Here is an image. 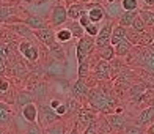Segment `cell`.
I'll list each match as a JSON object with an SVG mask.
<instances>
[{"mask_svg": "<svg viewBox=\"0 0 154 134\" xmlns=\"http://www.w3.org/2000/svg\"><path fill=\"white\" fill-rule=\"evenodd\" d=\"M87 101L90 104V107H91L93 110H96V112H99V114L109 115V114H112V112H115V104L116 103L106 88H101V87L90 88Z\"/></svg>", "mask_w": 154, "mask_h": 134, "instance_id": "obj_1", "label": "cell"}, {"mask_svg": "<svg viewBox=\"0 0 154 134\" xmlns=\"http://www.w3.org/2000/svg\"><path fill=\"white\" fill-rule=\"evenodd\" d=\"M57 0H32V2H25L20 3V10L27 14H35L39 18L47 19L51 14V10L54 8V5Z\"/></svg>", "mask_w": 154, "mask_h": 134, "instance_id": "obj_2", "label": "cell"}, {"mask_svg": "<svg viewBox=\"0 0 154 134\" xmlns=\"http://www.w3.org/2000/svg\"><path fill=\"white\" fill-rule=\"evenodd\" d=\"M96 49V43H94V38L93 37H88V35H83L82 38L77 40V44H75V59L77 62H83L90 59L93 55Z\"/></svg>", "mask_w": 154, "mask_h": 134, "instance_id": "obj_3", "label": "cell"}, {"mask_svg": "<svg viewBox=\"0 0 154 134\" xmlns=\"http://www.w3.org/2000/svg\"><path fill=\"white\" fill-rule=\"evenodd\" d=\"M61 117L57 115V112H55L49 104H41L38 106V125L41 128H46V126H51L54 123L60 122Z\"/></svg>", "mask_w": 154, "mask_h": 134, "instance_id": "obj_4", "label": "cell"}, {"mask_svg": "<svg viewBox=\"0 0 154 134\" xmlns=\"http://www.w3.org/2000/svg\"><path fill=\"white\" fill-rule=\"evenodd\" d=\"M47 22L52 29H58V27L65 25L68 22V10L63 3H55L54 8L51 10V14L47 18Z\"/></svg>", "mask_w": 154, "mask_h": 134, "instance_id": "obj_5", "label": "cell"}, {"mask_svg": "<svg viewBox=\"0 0 154 134\" xmlns=\"http://www.w3.org/2000/svg\"><path fill=\"white\" fill-rule=\"evenodd\" d=\"M20 22V6L19 5H0V24Z\"/></svg>", "mask_w": 154, "mask_h": 134, "instance_id": "obj_6", "label": "cell"}, {"mask_svg": "<svg viewBox=\"0 0 154 134\" xmlns=\"http://www.w3.org/2000/svg\"><path fill=\"white\" fill-rule=\"evenodd\" d=\"M116 24V21H112V19H106L104 22L101 24V29L99 33L96 35L94 38V43H96V49L97 47H102V46H107L110 44V38H112V30Z\"/></svg>", "mask_w": 154, "mask_h": 134, "instance_id": "obj_7", "label": "cell"}, {"mask_svg": "<svg viewBox=\"0 0 154 134\" xmlns=\"http://www.w3.org/2000/svg\"><path fill=\"white\" fill-rule=\"evenodd\" d=\"M97 118V112L93 110L91 107H82L79 109L75 115V126L79 128V131H83L88 125H91L94 120Z\"/></svg>", "mask_w": 154, "mask_h": 134, "instance_id": "obj_8", "label": "cell"}, {"mask_svg": "<svg viewBox=\"0 0 154 134\" xmlns=\"http://www.w3.org/2000/svg\"><path fill=\"white\" fill-rule=\"evenodd\" d=\"M17 49H19V54L22 55L25 60H29V62H38V59H39V49H38V46L35 44L33 41L22 40L17 44Z\"/></svg>", "mask_w": 154, "mask_h": 134, "instance_id": "obj_9", "label": "cell"}, {"mask_svg": "<svg viewBox=\"0 0 154 134\" xmlns=\"http://www.w3.org/2000/svg\"><path fill=\"white\" fill-rule=\"evenodd\" d=\"M138 49L142 52H138L137 60L140 62V65L145 66L148 71L154 73V46H138Z\"/></svg>", "mask_w": 154, "mask_h": 134, "instance_id": "obj_10", "label": "cell"}, {"mask_svg": "<svg viewBox=\"0 0 154 134\" xmlns=\"http://www.w3.org/2000/svg\"><path fill=\"white\" fill-rule=\"evenodd\" d=\"M85 5H87V14L91 22L102 24L106 21V10H104V5L101 2H90Z\"/></svg>", "mask_w": 154, "mask_h": 134, "instance_id": "obj_11", "label": "cell"}, {"mask_svg": "<svg viewBox=\"0 0 154 134\" xmlns=\"http://www.w3.org/2000/svg\"><path fill=\"white\" fill-rule=\"evenodd\" d=\"M93 76L96 77V81H101V82H106L112 79V68H110V62L106 60H97L94 63V68H93Z\"/></svg>", "mask_w": 154, "mask_h": 134, "instance_id": "obj_12", "label": "cell"}, {"mask_svg": "<svg viewBox=\"0 0 154 134\" xmlns=\"http://www.w3.org/2000/svg\"><path fill=\"white\" fill-rule=\"evenodd\" d=\"M24 14H25V16H20V22L25 24L27 27H30L33 32H35V30H41V29H46V27H49L47 19H44V18L35 16V14H27V13H24Z\"/></svg>", "mask_w": 154, "mask_h": 134, "instance_id": "obj_13", "label": "cell"}, {"mask_svg": "<svg viewBox=\"0 0 154 134\" xmlns=\"http://www.w3.org/2000/svg\"><path fill=\"white\" fill-rule=\"evenodd\" d=\"M33 33H35V38L46 47H51L57 41L55 40V29H52L51 25L46 27V29H41V30H35Z\"/></svg>", "mask_w": 154, "mask_h": 134, "instance_id": "obj_14", "label": "cell"}, {"mask_svg": "<svg viewBox=\"0 0 154 134\" xmlns=\"http://www.w3.org/2000/svg\"><path fill=\"white\" fill-rule=\"evenodd\" d=\"M88 93H90V87H88L87 81L77 79V81L74 82L72 88H71V95L75 98V100L83 101V100H87V98H88Z\"/></svg>", "mask_w": 154, "mask_h": 134, "instance_id": "obj_15", "label": "cell"}, {"mask_svg": "<svg viewBox=\"0 0 154 134\" xmlns=\"http://www.w3.org/2000/svg\"><path fill=\"white\" fill-rule=\"evenodd\" d=\"M104 10H106V19H112V21H118L124 11L121 6V0H115V2L106 3L104 5Z\"/></svg>", "mask_w": 154, "mask_h": 134, "instance_id": "obj_16", "label": "cell"}, {"mask_svg": "<svg viewBox=\"0 0 154 134\" xmlns=\"http://www.w3.org/2000/svg\"><path fill=\"white\" fill-rule=\"evenodd\" d=\"M152 122H154V104H149V106H146V107L138 114L135 123L140 125V126H143V128L146 129Z\"/></svg>", "mask_w": 154, "mask_h": 134, "instance_id": "obj_17", "label": "cell"}, {"mask_svg": "<svg viewBox=\"0 0 154 134\" xmlns=\"http://www.w3.org/2000/svg\"><path fill=\"white\" fill-rule=\"evenodd\" d=\"M8 29L16 35V37H20L22 40H30L35 38V33L30 27H27L22 22H14V24H8Z\"/></svg>", "mask_w": 154, "mask_h": 134, "instance_id": "obj_18", "label": "cell"}, {"mask_svg": "<svg viewBox=\"0 0 154 134\" xmlns=\"http://www.w3.org/2000/svg\"><path fill=\"white\" fill-rule=\"evenodd\" d=\"M20 115H22V118L27 123H36L38 122V106L33 101L22 106L20 107Z\"/></svg>", "mask_w": 154, "mask_h": 134, "instance_id": "obj_19", "label": "cell"}, {"mask_svg": "<svg viewBox=\"0 0 154 134\" xmlns=\"http://www.w3.org/2000/svg\"><path fill=\"white\" fill-rule=\"evenodd\" d=\"M106 118H107L109 125L112 126V129H113L115 132H120V131L124 128V126L129 123V120L126 118L124 115H121V114H116V112H112V114L106 115Z\"/></svg>", "mask_w": 154, "mask_h": 134, "instance_id": "obj_20", "label": "cell"}, {"mask_svg": "<svg viewBox=\"0 0 154 134\" xmlns=\"http://www.w3.org/2000/svg\"><path fill=\"white\" fill-rule=\"evenodd\" d=\"M66 10H68V19L79 21V18L87 13V5L82 2H72L66 6Z\"/></svg>", "mask_w": 154, "mask_h": 134, "instance_id": "obj_21", "label": "cell"}, {"mask_svg": "<svg viewBox=\"0 0 154 134\" xmlns=\"http://www.w3.org/2000/svg\"><path fill=\"white\" fill-rule=\"evenodd\" d=\"M13 122V109L8 103L0 101V126L2 128H6L10 126Z\"/></svg>", "mask_w": 154, "mask_h": 134, "instance_id": "obj_22", "label": "cell"}, {"mask_svg": "<svg viewBox=\"0 0 154 134\" xmlns=\"http://www.w3.org/2000/svg\"><path fill=\"white\" fill-rule=\"evenodd\" d=\"M113 47H115L116 57H118V59H123V57H129V55H131L132 49H134V44H132L131 41L126 38V40H123L121 43H118V44L113 46Z\"/></svg>", "mask_w": 154, "mask_h": 134, "instance_id": "obj_23", "label": "cell"}, {"mask_svg": "<svg viewBox=\"0 0 154 134\" xmlns=\"http://www.w3.org/2000/svg\"><path fill=\"white\" fill-rule=\"evenodd\" d=\"M126 33H128V29H126V27H121L120 24H115L113 30H112L110 44L112 46H116L118 43H121L123 40H126Z\"/></svg>", "mask_w": 154, "mask_h": 134, "instance_id": "obj_24", "label": "cell"}, {"mask_svg": "<svg viewBox=\"0 0 154 134\" xmlns=\"http://www.w3.org/2000/svg\"><path fill=\"white\" fill-rule=\"evenodd\" d=\"M97 57L101 60H106V62H112L116 54H115V47L112 44H107V46H102V47H97Z\"/></svg>", "mask_w": 154, "mask_h": 134, "instance_id": "obj_25", "label": "cell"}, {"mask_svg": "<svg viewBox=\"0 0 154 134\" xmlns=\"http://www.w3.org/2000/svg\"><path fill=\"white\" fill-rule=\"evenodd\" d=\"M138 11L140 10H135V11H123V14L120 16V19L116 21L118 24H120L121 27H131L132 25V22H134V19L138 16Z\"/></svg>", "mask_w": 154, "mask_h": 134, "instance_id": "obj_26", "label": "cell"}, {"mask_svg": "<svg viewBox=\"0 0 154 134\" xmlns=\"http://www.w3.org/2000/svg\"><path fill=\"white\" fill-rule=\"evenodd\" d=\"M68 29H69V32H71V35H72V38H82L83 35H85V29L79 24V21H71V19H68V22L65 24Z\"/></svg>", "mask_w": 154, "mask_h": 134, "instance_id": "obj_27", "label": "cell"}, {"mask_svg": "<svg viewBox=\"0 0 154 134\" xmlns=\"http://www.w3.org/2000/svg\"><path fill=\"white\" fill-rule=\"evenodd\" d=\"M55 40L58 41V43L65 44V43H69V41L72 40V35L69 32V29L66 25H61L58 29H55Z\"/></svg>", "mask_w": 154, "mask_h": 134, "instance_id": "obj_28", "label": "cell"}, {"mask_svg": "<svg viewBox=\"0 0 154 134\" xmlns=\"http://www.w3.org/2000/svg\"><path fill=\"white\" fill-rule=\"evenodd\" d=\"M49 51H51V55L57 60V62H63L66 59V52H65V49H63V44L61 43H58V41H55V43L49 47Z\"/></svg>", "mask_w": 154, "mask_h": 134, "instance_id": "obj_29", "label": "cell"}, {"mask_svg": "<svg viewBox=\"0 0 154 134\" xmlns=\"http://www.w3.org/2000/svg\"><path fill=\"white\" fill-rule=\"evenodd\" d=\"M43 134H66V125L61 122H57L51 126H46L43 128Z\"/></svg>", "mask_w": 154, "mask_h": 134, "instance_id": "obj_30", "label": "cell"}, {"mask_svg": "<svg viewBox=\"0 0 154 134\" xmlns=\"http://www.w3.org/2000/svg\"><path fill=\"white\" fill-rule=\"evenodd\" d=\"M146 132V129L143 128V126H140V125H137V123H128L124 126V128L120 131V132H116V134H145Z\"/></svg>", "mask_w": 154, "mask_h": 134, "instance_id": "obj_31", "label": "cell"}, {"mask_svg": "<svg viewBox=\"0 0 154 134\" xmlns=\"http://www.w3.org/2000/svg\"><path fill=\"white\" fill-rule=\"evenodd\" d=\"M138 16L143 19V22L146 27H154V11L151 8H145L138 11Z\"/></svg>", "mask_w": 154, "mask_h": 134, "instance_id": "obj_32", "label": "cell"}, {"mask_svg": "<svg viewBox=\"0 0 154 134\" xmlns=\"http://www.w3.org/2000/svg\"><path fill=\"white\" fill-rule=\"evenodd\" d=\"M90 62H91V57L79 63V68H77V74H79V79L87 81V77L90 76V66H91V65H90Z\"/></svg>", "mask_w": 154, "mask_h": 134, "instance_id": "obj_33", "label": "cell"}, {"mask_svg": "<svg viewBox=\"0 0 154 134\" xmlns=\"http://www.w3.org/2000/svg\"><path fill=\"white\" fill-rule=\"evenodd\" d=\"M29 103H32V95L29 91H19L17 96H16V104L22 107V106L29 104Z\"/></svg>", "mask_w": 154, "mask_h": 134, "instance_id": "obj_34", "label": "cell"}, {"mask_svg": "<svg viewBox=\"0 0 154 134\" xmlns=\"http://www.w3.org/2000/svg\"><path fill=\"white\" fill-rule=\"evenodd\" d=\"M121 6L124 11H135V10H140V2L138 0H121Z\"/></svg>", "mask_w": 154, "mask_h": 134, "instance_id": "obj_35", "label": "cell"}, {"mask_svg": "<svg viewBox=\"0 0 154 134\" xmlns=\"http://www.w3.org/2000/svg\"><path fill=\"white\" fill-rule=\"evenodd\" d=\"M99 29H101V24H94V22H91L90 25H87V27H85V35L96 38V35L99 33Z\"/></svg>", "mask_w": 154, "mask_h": 134, "instance_id": "obj_36", "label": "cell"}, {"mask_svg": "<svg viewBox=\"0 0 154 134\" xmlns=\"http://www.w3.org/2000/svg\"><path fill=\"white\" fill-rule=\"evenodd\" d=\"M131 29L135 30V32H145V30H146V25H145V22H143V19L140 18V16H137V18L134 19V22H132Z\"/></svg>", "mask_w": 154, "mask_h": 134, "instance_id": "obj_37", "label": "cell"}, {"mask_svg": "<svg viewBox=\"0 0 154 134\" xmlns=\"http://www.w3.org/2000/svg\"><path fill=\"white\" fill-rule=\"evenodd\" d=\"M24 134H43V128L38 125V122L36 123H29V126L25 128Z\"/></svg>", "mask_w": 154, "mask_h": 134, "instance_id": "obj_38", "label": "cell"}, {"mask_svg": "<svg viewBox=\"0 0 154 134\" xmlns=\"http://www.w3.org/2000/svg\"><path fill=\"white\" fill-rule=\"evenodd\" d=\"M82 134H99V131H97V118L94 120L91 125H88L87 128L82 131Z\"/></svg>", "mask_w": 154, "mask_h": 134, "instance_id": "obj_39", "label": "cell"}, {"mask_svg": "<svg viewBox=\"0 0 154 134\" xmlns=\"http://www.w3.org/2000/svg\"><path fill=\"white\" fill-rule=\"evenodd\" d=\"M8 90H10V82H8V79H6V77H0V91L5 95Z\"/></svg>", "mask_w": 154, "mask_h": 134, "instance_id": "obj_40", "label": "cell"}, {"mask_svg": "<svg viewBox=\"0 0 154 134\" xmlns=\"http://www.w3.org/2000/svg\"><path fill=\"white\" fill-rule=\"evenodd\" d=\"M55 112H57V115H60V117H65L66 114H68V104L66 103H61L57 109H55Z\"/></svg>", "mask_w": 154, "mask_h": 134, "instance_id": "obj_41", "label": "cell"}, {"mask_svg": "<svg viewBox=\"0 0 154 134\" xmlns=\"http://www.w3.org/2000/svg\"><path fill=\"white\" fill-rule=\"evenodd\" d=\"M8 57V44L0 41V59H6Z\"/></svg>", "mask_w": 154, "mask_h": 134, "instance_id": "obj_42", "label": "cell"}, {"mask_svg": "<svg viewBox=\"0 0 154 134\" xmlns=\"http://www.w3.org/2000/svg\"><path fill=\"white\" fill-rule=\"evenodd\" d=\"M79 24L83 27V29H85L87 25H90V24H91V21H90V18H88V14H87V13H85V14H82V16L79 18Z\"/></svg>", "mask_w": 154, "mask_h": 134, "instance_id": "obj_43", "label": "cell"}, {"mask_svg": "<svg viewBox=\"0 0 154 134\" xmlns=\"http://www.w3.org/2000/svg\"><path fill=\"white\" fill-rule=\"evenodd\" d=\"M61 103H63V101H60V100H52L51 103H49V106H51V107H52V109L55 110V109H57V107H58V106L61 104Z\"/></svg>", "mask_w": 154, "mask_h": 134, "instance_id": "obj_44", "label": "cell"}, {"mask_svg": "<svg viewBox=\"0 0 154 134\" xmlns=\"http://www.w3.org/2000/svg\"><path fill=\"white\" fill-rule=\"evenodd\" d=\"M6 69V59H0V74L5 73Z\"/></svg>", "mask_w": 154, "mask_h": 134, "instance_id": "obj_45", "label": "cell"}, {"mask_svg": "<svg viewBox=\"0 0 154 134\" xmlns=\"http://www.w3.org/2000/svg\"><path fill=\"white\" fill-rule=\"evenodd\" d=\"M66 134H80V131H79V128H77V126L74 125L69 131H66Z\"/></svg>", "mask_w": 154, "mask_h": 134, "instance_id": "obj_46", "label": "cell"}, {"mask_svg": "<svg viewBox=\"0 0 154 134\" xmlns=\"http://www.w3.org/2000/svg\"><path fill=\"white\" fill-rule=\"evenodd\" d=\"M143 3H145L146 8H152V6H154V0H143Z\"/></svg>", "mask_w": 154, "mask_h": 134, "instance_id": "obj_47", "label": "cell"}, {"mask_svg": "<svg viewBox=\"0 0 154 134\" xmlns=\"http://www.w3.org/2000/svg\"><path fill=\"white\" fill-rule=\"evenodd\" d=\"M146 134H154V122L148 126V128H146Z\"/></svg>", "mask_w": 154, "mask_h": 134, "instance_id": "obj_48", "label": "cell"}, {"mask_svg": "<svg viewBox=\"0 0 154 134\" xmlns=\"http://www.w3.org/2000/svg\"><path fill=\"white\" fill-rule=\"evenodd\" d=\"M57 2H66V3L69 5V3H72V2H75V0H57Z\"/></svg>", "mask_w": 154, "mask_h": 134, "instance_id": "obj_49", "label": "cell"}, {"mask_svg": "<svg viewBox=\"0 0 154 134\" xmlns=\"http://www.w3.org/2000/svg\"><path fill=\"white\" fill-rule=\"evenodd\" d=\"M110 2H115V0H101V3H102V5H106V3H110Z\"/></svg>", "mask_w": 154, "mask_h": 134, "instance_id": "obj_50", "label": "cell"}, {"mask_svg": "<svg viewBox=\"0 0 154 134\" xmlns=\"http://www.w3.org/2000/svg\"><path fill=\"white\" fill-rule=\"evenodd\" d=\"M77 2H82V3H90L91 0H77Z\"/></svg>", "mask_w": 154, "mask_h": 134, "instance_id": "obj_51", "label": "cell"}, {"mask_svg": "<svg viewBox=\"0 0 154 134\" xmlns=\"http://www.w3.org/2000/svg\"><path fill=\"white\" fill-rule=\"evenodd\" d=\"M3 134H13V132H10L8 129H5V131H3Z\"/></svg>", "mask_w": 154, "mask_h": 134, "instance_id": "obj_52", "label": "cell"}, {"mask_svg": "<svg viewBox=\"0 0 154 134\" xmlns=\"http://www.w3.org/2000/svg\"><path fill=\"white\" fill-rule=\"evenodd\" d=\"M19 2H22V3H25V2H32V0H19Z\"/></svg>", "mask_w": 154, "mask_h": 134, "instance_id": "obj_53", "label": "cell"}, {"mask_svg": "<svg viewBox=\"0 0 154 134\" xmlns=\"http://www.w3.org/2000/svg\"><path fill=\"white\" fill-rule=\"evenodd\" d=\"M0 35H2V27H0Z\"/></svg>", "mask_w": 154, "mask_h": 134, "instance_id": "obj_54", "label": "cell"}, {"mask_svg": "<svg viewBox=\"0 0 154 134\" xmlns=\"http://www.w3.org/2000/svg\"><path fill=\"white\" fill-rule=\"evenodd\" d=\"M151 10H152V11H154V6H152V8H151Z\"/></svg>", "mask_w": 154, "mask_h": 134, "instance_id": "obj_55", "label": "cell"}, {"mask_svg": "<svg viewBox=\"0 0 154 134\" xmlns=\"http://www.w3.org/2000/svg\"><path fill=\"white\" fill-rule=\"evenodd\" d=\"M0 95H3V93H2V91H0Z\"/></svg>", "mask_w": 154, "mask_h": 134, "instance_id": "obj_56", "label": "cell"}, {"mask_svg": "<svg viewBox=\"0 0 154 134\" xmlns=\"http://www.w3.org/2000/svg\"><path fill=\"white\" fill-rule=\"evenodd\" d=\"M13 134H14V132H13Z\"/></svg>", "mask_w": 154, "mask_h": 134, "instance_id": "obj_57", "label": "cell"}, {"mask_svg": "<svg viewBox=\"0 0 154 134\" xmlns=\"http://www.w3.org/2000/svg\"><path fill=\"white\" fill-rule=\"evenodd\" d=\"M145 134H146V132H145Z\"/></svg>", "mask_w": 154, "mask_h": 134, "instance_id": "obj_58", "label": "cell"}]
</instances>
